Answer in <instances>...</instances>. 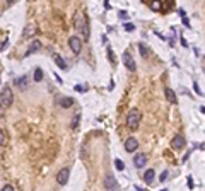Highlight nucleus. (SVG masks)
I'll return each mask as SVG.
<instances>
[{
	"mask_svg": "<svg viewBox=\"0 0 205 191\" xmlns=\"http://www.w3.org/2000/svg\"><path fill=\"white\" fill-rule=\"evenodd\" d=\"M14 102V92L9 86H5L0 92V116H4V113L9 109Z\"/></svg>",
	"mask_w": 205,
	"mask_h": 191,
	"instance_id": "nucleus-1",
	"label": "nucleus"
},
{
	"mask_svg": "<svg viewBox=\"0 0 205 191\" xmlns=\"http://www.w3.org/2000/svg\"><path fill=\"white\" fill-rule=\"evenodd\" d=\"M140 119H142V113L134 108V109L128 113V116H127V125H128V128L137 130L138 125H140Z\"/></svg>",
	"mask_w": 205,
	"mask_h": 191,
	"instance_id": "nucleus-2",
	"label": "nucleus"
},
{
	"mask_svg": "<svg viewBox=\"0 0 205 191\" xmlns=\"http://www.w3.org/2000/svg\"><path fill=\"white\" fill-rule=\"evenodd\" d=\"M123 63H125V67L128 68L130 72L137 70V63H135V60H134V57H132V53H130V51L123 53Z\"/></svg>",
	"mask_w": 205,
	"mask_h": 191,
	"instance_id": "nucleus-3",
	"label": "nucleus"
},
{
	"mask_svg": "<svg viewBox=\"0 0 205 191\" xmlns=\"http://www.w3.org/2000/svg\"><path fill=\"white\" fill-rule=\"evenodd\" d=\"M68 177H70V169H68V167H63L62 171L57 174V183L60 186H65L68 183Z\"/></svg>",
	"mask_w": 205,
	"mask_h": 191,
	"instance_id": "nucleus-4",
	"label": "nucleus"
},
{
	"mask_svg": "<svg viewBox=\"0 0 205 191\" xmlns=\"http://www.w3.org/2000/svg\"><path fill=\"white\" fill-rule=\"evenodd\" d=\"M68 46H70V50L75 53V55H79V53L82 51V41L77 38V36H72V38L68 39Z\"/></svg>",
	"mask_w": 205,
	"mask_h": 191,
	"instance_id": "nucleus-5",
	"label": "nucleus"
},
{
	"mask_svg": "<svg viewBox=\"0 0 205 191\" xmlns=\"http://www.w3.org/2000/svg\"><path fill=\"white\" fill-rule=\"evenodd\" d=\"M145 162H147V155L144 152H138L135 154V157H134V166L137 167V169H142L144 166H145Z\"/></svg>",
	"mask_w": 205,
	"mask_h": 191,
	"instance_id": "nucleus-6",
	"label": "nucleus"
},
{
	"mask_svg": "<svg viewBox=\"0 0 205 191\" xmlns=\"http://www.w3.org/2000/svg\"><path fill=\"white\" fill-rule=\"evenodd\" d=\"M137 148H138V140H137V138L130 137V138L125 140V150H127L128 154H130V152H135Z\"/></svg>",
	"mask_w": 205,
	"mask_h": 191,
	"instance_id": "nucleus-7",
	"label": "nucleus"
},
{
	"mask_svg": "<svg viewBox=\"0 0 205 191\" xmlns=\"http://www.w3.org/2000/svg\"><path fill=\"white\" fill-rule=\"evenodd\" d=\"M74 24H75V29H77V31H81V33H82V29H84V26L87 24L86 15L82 14V12H79V14L75 15V21H74Z\"/></svg>",
	"mask_w": 205,
	"mask_h": 191,
	"instance_id": "nucleus-8",
	"label": "nucleus"
},
{
	"mask_svg": "<svg viewBox=\"0 0 205 191\" xmlns=\"http://www.w3.org/2000/svg\"><path fill=\"white\" fill-rule=\"evenodd\" d=\"M103 186H104V189L113 191V188L116 186V179H114L113 174H108V176L104 177V183H103Z\"/></svg>",
	"mask_w": 205,
	"mask_h": 191,
	"instance_id": "nucleus-9",
	"label": "nucleus"
},
{
	"mask_svg": "<svg viewBox=\"0 0 205 191\" xmlns=\"http://www.w3.org/2000/svg\"><path fill=\"white\" fill-rule=\"evenodd\" d=\"M29 75H22V77H19V79H15V86L19 87L21 91H24V89H28L29 87Z\"/></svg>",
	"mask_w": 205,
	"mask_h": 191,
	"instance_id": "nucleus-10",
	"label": "nucleus"
},
{
	"mask_svg": "<svg viewBox=\"0 0 205 191\" xmlns=\"http://www.w3.org/2000/svg\"><path fill=\"white\" fill-rule=\"evenodd\" d=\"M185 143H186L185 137H183V135H176V137L171 140V147L173 148H183L185 147Z\"/></svg>",
	"mask_w": 205,
	"mask_h": 191,
	"instance_id": "nucleus-11",
	"label": "nucleus"
},
{
	"mask_svg": "<svg viewBox=\"0 0 205 191\" xmlns=\"http://www.w3.org/2000/svg\"><path fill=\"white\" fill-rule=\"evenodd\" d=\"M164 94H166V99L169 101V102H173V104H176V102H178L176 92L173 91L171 87H166V89H164Z\"/></svg>",
	"mask_w": 205,
	"mask_h": 191,
	"instance_id": "nucleus-12",
	"label": "nucleus"
},
{
	"mask_svg": "<svg viewBox=\"0 0 205 191\" xmlns=\"http://www.w3.org/2000/svg\"><path fill=\"white\" fill-rule=\"evenodd\" d=\"M34 33H36V26H34V24H28V26H26V29L22 31V38H24V39H26V38H31Z\"/></svg>",
	"mask_w": 205,
	"mask_h": 191,
	"instance_id": "nucleus-13",
	"label": "nucleus"
},
{
	"mask_svg": "<svg viewBox=\"0 0 205 191\" xmlns=\"http://www.w3.org/2000/svg\"><path fill=\"white\" fill-rule=\"evenodd\" d=\"M39 48H41V43H39L38 39H36V41H33V43H31V46H29V50L26 53H24V57H31V53H34V51H38Z\"/></svg>",
	"mask_w": 205,
	"mask_h": 191,
	"instance_id": "nucleus-14",
	"label": "nucleus"
},
{
	"mask_svg": "<svg viewBox=\"0 0 205 191\" xmlns=\"http://www.w3.org/2000/svg\"><path fill=\"white\" fill-rule=\"evenodd\" d=\"M53 60H55V63H57L58 67L62 68V70H67V68H68L67 62H65V60H63V58L60 57V55H53Z\"/></svg>",
	"mask_w": 205,
	"mask_h": 191,
	"instance_id": "nucleus-15",
	"label": "nucleus"
},
{
	"mask_svg": "<svg viewBox=\"0 0 205 191\" xmlns=\"http://www.w3.org/2000/svg\"><path fill=\"white\" fill-rule=\"evenodd\" d=\"M154 177H156V171H154V169H147L145 174H144V181L147 183V184H150V183L154 181Z\"/></svg>",
	"mask_w": 205,
	"mask_h": 191,
	"instance_id": "nucleus-16",
	"label": "nucleus"
},
{
	"mask_svg": "<svg viewBox=\"0 0 205 191\" xmlns=\"http://www.w3.org/2000/svg\"><path fill=\"white\" fill-rule=\"evenodd\" d=\"M60 106H62V108H70V106H74V97H62Z\"/></svg>",
	"mask_w": 205,
	"mask_h": 191,
	"instance_id": "nucleus-17",
	"label": "nucleus"
},
{
	"mask_svg": "<svg viewBox=\"0 0 205 191\" xmlns=\"http://www.w3.org/2000/svg\"><path fill=\"white\" fill-rule=\"evenodd\" d=\"M7 140H9V135H7V131H5V130H0V147L7 145Z\"/></svg>",
	"mask_w": 205,
	"mask_h": 191,
	"instance_id": "nucleus-18",
	"label": "nucleus"
},
{
	"mask_svg": "<svg viewBox=\"0 0 205 191\" xmlns=\"http://www.w3.org/2000/svg\"><path fill=\"white\" fill-rule=\"evenodd\" d=\"M138 51H140L142 58H149V48L145 46L144 43H140V44H138Z\"/></svg>",
	"mask_w": 205,
	"mask_h": 191,
	"instance_id": "nucleus-19",
	"label": "nucleus"
},
{
	"mask_svg": "<svg viewBox=\"0 0 205 191\" xmlns=\"http://www.w3.org/2000/svg\"><path fill=\"white\" fill-rule=\"evenodd\" d=\"M43 80V70L41 68H34V82H41Z\"/></svg>",
	"mask_w": 205,
	"mask_h": 191,
	"instance_id": "nucleus-20",
	"label": "nucleus"
},
{
	"mask_svg": "<svg viewBox=\"0 0 205 191\" xmlns=\"http://www.w3.org/2000/svg\"><path fill=\"white\" fill-rule=\"evenodd\" d=\"M114 166H116V169H118V171H123V169H125V164H123V160H121V159H114Z\"/></svg>",
	"mask_w": 205,
	"mask_h": 191,
	"instance_id": "nucleus-21",
	"label": "nucleus"
},
{
	"mask_svg": "<svg viewBox=\"0 0 205 191\" xmlns=\"http://www.w3.org/2000/svg\"><path fill=\"white\" fill-rule=\"evenodd\" d=\"M79 123H81V115H77V116H75V118L72 119V128L75 130V128H77V126H79Z\"/></svg>",
	"mask_w": 205,
	"mask_h": 191,
	"instance_id": "nucleus-22",
	"label": "nucleus"
},
{
	"mask_svg": "<svg viewBox=\"0 0 205 191\" xmlns=\"http://www.w3.org/2000/svg\"><path fill=\"white\" fill-rule=\"evenodd\" d=\"M134 29H135V26H134V24H125V31H128V33H132Z\"/></svg>",
	"mask_w": 205,
	"mask_h": 191,
	"instance_id": "nucleus-23",
	"label": "nucleus"
},
{
	"mask_svg": "<svg viewBox=\"0 0 205 191\" xmlns=\"http://www.w3.org/2000/svg\"><path fill=\"white\" fill-rule=\"evenodd\" d=\"M2 191H15V189H14V186H12V184H5V186L2 188Z\"/></svg>",
	"mask_w": 205,
	"mask_h": 191,
	"instance_id": "nucleus-24",
	"label": "nucleus"
},
{
	"mask_svg": "<svg viewBox=\"0 0 205 191\" xmlns=\"http://www.w3.org/2000/svg\"><path fill=\"white\" fill-rule=\"evenodd\" d=\"M108 57H110V62H114V57H113V51H111V48L108 46Z\"/></svg>",
	"mask_w": 205,
	"mask_h": 191,
	"instance_id": "nucleus-25",
	"label": "nucleus"
},
{
	"mask_svg": "<svg viewBox=\"0 0 205 191\" xmlns=\"http://www.w3.org/2000/svg\"><path fill=\"white\" fill-rule=\"evenodd\" d=\"M166 177H167V171H164L161 174V177H159V181H166Z\"/></svg>",
	"mask_w": 205,
	"mask_h": 191,
	"instance_id": "nucleus-26",
	"label": "nucleus"
},
{
	"mask_svg": "<svg viewBox=\"0 0 205 191\" xmlns=\"http://www.w3.org/2000/svg\"><path fill=\"white\" fill-rule=\"evenodd\" d=\"M193 89H195V92H198V94L202 96V91H200V87H198V84H195V86H193Z\"/></svg>",
	"mask_w": 205,
	"mask_h": 191,
	"instance_id": "nucleus-27",
	"label": "nucleus"
},
{
	"mask_svg": "<svg viewBox=\"0 0 205 191\" xmlns=\"http://www.w3.org/2000/svg\"><path fill=\"white\" fill-rule=\"evenodd\" d=\"M75 91H79V92H84V91H86V87H81V86H75Z\"/></svg>",
	"mask_w": 205,
	"mask_h": 191,
	"instance_id": "nucleus-28",
	"label": "nucleus"
},
{
	"mask_svg": "<svg viewBox=\"0 0 205 191\" xmlns=\"http://www.w3.org/2000/svg\"><path fill=\"white\" fill-rule=\"evenodd\" d=\"M181 44H183V46H185V48L188 46V43H186V39H183V38H181Z\"/></svg>",
	"mask_w": 205,
	"mask_h": 191,
	"instance_id": "nucleus-29",
	"label": "nucleus"
},
{
	"mask_svg": "<svg viewBox=\"0 0 205 191\" xmlns=\"http://www.w3.org/2000/svg\"><path fill=\"white\" fill-rule=\"evenodd\" d=\"M135 189H137V191H142V189H140V188H138V186H135Z\"/></svg>",
	"mask_w": 205,
	"mask_h": 191,
	"instance_id": "nucleus-30",
	"label": "nucleus"
},
{
	"mask_svg": "<svg viewBox=\"0 0 205 191\" xmlns=\"http://www.w3.org/2000/svg\"><path fill=\"white\" fill-rule=\"evenodd\" d=\"M162 191H167V189H162Z\"/></svg>",
	"mask_w": 205,
	"mask_h": 191,
	"instance_id": "nucleus-31",
	"label": "nucleus"
}]
</instances>
